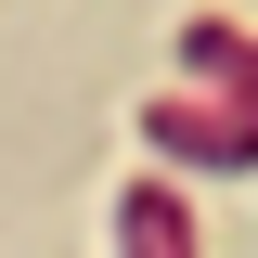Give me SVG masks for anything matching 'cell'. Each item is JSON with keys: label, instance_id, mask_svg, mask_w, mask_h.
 <instances>
[{"label": "cell", "instance_id": "obj_1", "mask_svg": "<svg viewBox=\"0 0 258 258\" xmlns=\"http://www.w3.org/2000/svg\"><path fill=\"white\" fill-rule=\"evenodd\" d=\"M142 142L155 155H194V168H258V116H207V103H155Z\"/></svg>", "mask_w": 258, "mask_h": 258}, {"label": "cell", "instance_id": "obj_2", "mask_svg": "<svg viewBox=\"0 0 258 258\" xmlns=\"http://www.w3.org/2000/svg\"><path fill=\"white\" fill-rule=\"evenodd\" d=\"M116 258H194V220H181V194L129 181V194H116Z\"/></svg>", "mask_w": 258, "mask_h": 258}, {"label": "cell", "instance_id": "obj_3", "mask_svg": "<svg viewBox=\"0 0 258 258\" xmlns=\"http://www.w3.org/2000/svg\"><path fill=\"white\" fill-rule=\"evenodd\" d=\"M181 64H194V78H220V91L258 116V39H245V26H220V13H207V26H181Z\"/></svg>", "mask_w": 258, "mask_h": 258}]
</instances>
